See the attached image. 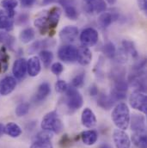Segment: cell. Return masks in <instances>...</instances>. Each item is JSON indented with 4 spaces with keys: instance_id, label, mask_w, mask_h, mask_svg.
Segmentation results:
<instances>
[{
    "instance_id": "1",
    "label": "cell",
    "mask_w": 147,
    "mask_h": 148,
    "mask_svg": "<svg viewBox=\"0 0 147 148\" xmlns=\"http://www.w3.org/2000/svg\"><path fill=\"white\" fill-rule=\"evenodd\" d=\"M130 110L128 106L125 103H118L112 111L111 118L114 125L118 129L126 130L130 122Z\"/></svg>"
},
{
    "instance_id": "2",
    "label": "cell",
    "mask_w": 147,
    "mask_h": 148,
    "mask_svg": "<svg viewBox=\"0 0 147 148\" xmlns=\"http://www.w3.org/2000/svg\"><path fill=\"white\" fill-rule=\"evenodd\" d=\"M40 127L42 130L51 131L54 134H60L63 131L64 126L61 120L58 116V113L56 110L51 111L47 113L42 119Z\"/></svg>"
},
{
    "instance_id": "3",
    "label": "cell",
    "mask_w": 147,
    "mask_h": 148,
    "mask_svg": "<svg viewBox=\"0 0 147 148\" xmlns=\"http://www.w3.org/2000/svg\"><path fill=\"white\" fill-rule=\"evenodd\" d=\"M66 104L70 110H78L83 107V98L77 88H74L72 85L71 87H68L66 91Z\"/></svg>"
},
{
    "instance_id": "4",
    "label": "cell",
    "mask_w": 147,
    "mask_h": 148,
    "mask_svg": "<svg viewBox=\"0 0 147 148\" xmlns=\"http://www.w3.org/2000/svg\"><path fill=\"white\" fill-rule=\"evenodd\" d=\"M129 103L133 109L140 111L143 114H146L147 98L146 92L139 90L133 92L129 97Z\"/></svg>"
},
{
    "instance_id": "5",
    "label": "cell",
    "mask_w": 147,
    "mask_h": 148,
    "mask_svg": "<svg viewBox=\"0 0 147 148\" xmlns=\"http://www.w3.org/2000/svg\"><path fill=\"white\" fill-rule=\"evenodd\" d=\"M98 39V32L93 28H87L83 29L80 34V41L82 43V46L87 47H94L97 43Z\"/></svg>"
},
{
    "instance_id": "6",
    "label": "cell",
    "mask_w": 147,
    "mask_h": 148,
    "mask_svg": "<svg viewBox=\"0 0 147 148\" xmlns=\"http://www.w3.org/2000/svg\"><path fill=\"white\" fill-rule=\"evenodd\" d=\"M61 16V10L58 6L52 7L47 12V21H48V27H49V35L50 36H53L55 34V29L57 28L59 19Z\"/></svg>"
},
{
    "instance_id": "7",
    "label": "cell",
    "mask_w": 147,
    "mask_h": 148,
    "mask_svg": "<svg viewBox=\"0 0 147 148\" xmlns=\"http://www.w3.org/2000/svg\"><path fill=\"white\" fill-rule=\"evenodd\" d=\"M77 48L72 45H66L58 50V57L66 63H73L77 60Z\"/></svg>"
},
{
    "instance_id": "8",
    "label": "cell",
    "mask_w": 147,
    "mask_h": 148,
    "mask_svg": "<svg viewBox=\"0 0 147 148\" xmlns=\"http://www.w3.org/2000/svg\"><path fill=\"white\" fill-rule=\"evenodd\" d=\"M129 126L134 134H146V117L142 114H133L130 117Z\"/></svg>"
},
{
    "instance_id": "9",
    "label": "cell",
    "mask_w": 147,
    "mask_h": 148,
    "mask_svg": "<svg viewBox=\"0 0 147 148\" xmlns=\"http://www.w3.org/2000/svg\"><path fill=\"white\" fill-rule=\"evenodd\" d=\"M113 140L116 148H131L130 138L123 130L115 129L113 133Z\"/></svg>"
},
{
    "instance_id": "10",
    "label": "cell",
    "mask_w": 147,
    "mask_h": 148,
    "mask_svg": "<svg viewBox=\"0 0 147 148\" xmlns=\"http://www.w3.org/2000/svg\"><path fill=\"white\" fill-rule=\"evenodd\" d=\"M12 73L16 79L19 81L23 80L27 74V60L23 58L17 59L13 64Z\"/></svg>"
},
{
    "instance_id": "11",
    "label": "cell",
    "mask_w": 147,
    "mask_h": 148,
    "mask_svg": "<svg viewBox=\"0 0 147 148\" xmlns=\"http://www.w3.org/2000/svg\"><path fill=\"white\" fill-rule=\"evenodd\" d=\"M84 10L89 14H101L107 10V3L104 0H92L89 3H85Z\"/></svg>"
},
{
    "instance_id": "12",
    "label": "cell",
    "mask_w": 147,
    "mask_h": 148,
    "mask_svg": "<svg viewBox=\"0 0 147 148\" xmlns=\"http://www.w3.org/2000/svg\"><path fill=\"white\" fill-rule=\"evenodd\" d=\"M16 86V79L14 77L7 76L0 81V95H10Z\"/></svg>"
},
{
    "instance_id": "13",
    "label": "cell",
    "mask_w": 147,
    "mask_h": 148,
    "mask_svg": "<svg viewBox=\"0 0 147 148\" xmlns=\"http://www.w3.org/2000/svg\"><path fill=\"white\" fill-rule=\"evenodd\" d=\"M59 36L63 42L72 43L78 36V29L75 26H66L60 30Z\"/></svg>"
},
{
    "instance_id": "14",
    "label": "cell",
    "mask_w": 147,
    "mask_h": 148,
    "mask_svg": "<svg viewBox=\"0 0 147 148\" xmlns=\"http://www.w3.org/2000/svg\"><path fill=\"white\" fill-rule=\"evenodd\" d=\"M92 53L89 47L81 46L77 50V60L82 66H87L91 62Z\"/></svg>"
},
{
    "instance_id": "15",
    "label": "cell",
    "mask_w": 147,
    "mask_h": 148,
    "mask_svg": "<svg viewBox=\"0 0 147 148\" xmlns=\"http://www.w3.org/2000/svg\"><path fill=\"white\" fill-rule=\"evenodd\" d=\"M81 121L83 127L87 128H93L96 125V117L90 108H85L82 112Z\"/></svg>"
},
{
    "instance_id": "16",
    "label": "cell",
    "mask_w": 147,
    "mask_h": 148,
    "mask_svg": "<svg viewBox=\"0 0 147 148\" xmlns=\"http://www.w3.org/2000/svg\"><path fill=\"white\" fill-rule=\"evenodd\" d=\"M41 70V65L40 59L34 56L29 58V60H27V73L30 77H36L40 73Z\"/></svg>"
},
{
    "instance_id": "17",
    "label": "cell",
    "mask_w": 147,
    "mask_h": 148,
    "mask_svg": "<svg viewBox=\"0 0 147 148\" xmlns=\"http://www.w3.org/2000/svg\"><path fill=\"white\" fill-rule=\"evenodd\" d=\"M51 92V87L50 84L47 82H44L42 83L37 90V92L35 95V102L36 103H41L42 101H44L50 94Z\"/></svg>"
},
{
    "instance_id": "18",
    "label": "cell",
    "mask_w": 147,
    "mask_h": 148,
    "mask_svg": "<svg viewBox=\"0 0 147 148\" xmlns=\"http://www.w3.org/2000/svg\"><path fill=\"white\" fill-rule=\"evenodd\" d=\"M59 3L65 9V14L67 18L75 21L78 18V11L70 0H59Z\"/></svg>"
},
{
    "instance_id": "19",
    "label": "cell",
    "mask_w": 147,
    "mask_h": 148,
    "mask_svg": "<svg viewBox=\"0 0 147 148\" xmlns=\"http://www.w3.org/2000/svg\"><path fill=\"white\" fill-rule=\"evenodd\" d=\"M80 137L84 145L93 146L94 144L96 143L98 140V134L96 133V131L90 129V130H86V131L82 132Z\"/></svg>"
},
{
    "instance_id": "20",
    "label": "cell",
    "mask_w": 147,
    "mask_h": 148,
    "mask_svg": "<svg viewBox=\"0 0 147 148\" xmlns=\"http://www.w3.org/2000/svg\"><path fill=\"white\" fill-rule=\"evenodd\" d=\"M0 5L2 8L5 10L6 11L5 13L10 18L13 19L15 17V15H16L15 9L18 5L17 0H2L0 3Z\"/></svg>"
},
{
    "instance_id": "21",
    "label": "cell",
    "mask_w": 147,
    "mask_h": 148,
    "mask_svg": "<svg viewBox=\"0 0 147 148\" xmlns=\"http://www.w3.org/2000/svg\"><path fill=\"white\" fill-rule=\"evenodd\" d=\"M35 26L36 27L41 36L46 35V33L49 32V27H48V21H47V16L46 13H44L42 16H39L34 22Z\"/></svg>"
},
{
    "instance_id": "22",
    "label": "cell",
    "mask_w": 147,
    "mask_h": 148,
    "mask_svg": "<svg viewBox=\"0 0 147 148\" xmlns=\"http://www.w3.org/2000/svg\"><path fill=\"white\" fill-rule=\"evenodd\" d=\"M22 133V128L15 122H9L4 126V134L11 138H18Z\"/></svg>"
},
{
    "instance_id": "23",
    "label": "cell",
    "mask_w": 147,
    "mask_h": 148,
    "mask_svg": "<svg viewBox=\"0 0 147 148\" xmlns=\"http://www.w3.org/2000/svg\"><path fill=\"white\" fill-rule=\"evenodd\" d=\"M114 101L111 98L110 96H108L106 94H100L97 99V104L100 108H102L103 110H109L113 106L114 104Z\"/></svg>"
},
{
    "instance_id": "24",
    "label": "cell",
    "mask_w": 147,
    "mask_h": 148,
    "mask_svg": "<svg viewBox=\"0 0 147 148\" xmlns=\"http://www.w3.org/2000/svg\"><path fill=\"white\" fill-rule=\"evenodd\" d=\"M113 22V15L112 12H103L100 14L98 19H97V23L102 29H107L111 25V23Z\"/></svg>"
},
{
    "instance_id": "25",
    "label": "cell",
    "mask_w": 147,
    "mask_h": 148,
    "mask_svg": "<svg viewBox=\"0 0 147 148\" xmlns=\"http://www.w3.org/2000/svg\"><path fill=\"white\" fill-rule=\"evenodd\" d=\"M54 42L52 41L51 40H36L35 41L31 46L29 48V53H36V51H41V50H44L43 48L45 47H51L52 45H53Z\"/></svg>"
},
{
    "instance_id": "26",
    "label": "cell",
    "mask_w": 147,
    "mask_h": 148,
    "mask_svg": "<svg viewBox=\"0 0 147 148\" xmlns=\"http://www.w3.org/2000/svg\"><path fill=\"white\" fill-rule=\"evenodd\" d=\"M122 50L126 55H131L133 59H137L139 57L138 51L136 50L133 42H132L131 40H124L122 41Z\"/></svg>"
},
{
    "instance_id": "27",
    "label": "cell",
    "mask_w": 147,
    "mask_h": 148,
    "mask_svg": "<svg viewBox=\"0 0 147 148\" xmlns=\"http://www.w3.org/2000/svg\"><path fill=\"white\" fill-rule=\"evenodd\" d=\"M132 141L138 148H146V134H133L132 135Z\"/></svg>"
},
{
    "instance_id": "28",
    "label": "cell",
    "mask_w": 147,
    "mask_h": 148,
    "mask_svg": "<svg viewBox=\"0 0 147 148\" xmlns=\"http://www.w3.org/2000/svg\"><path fill=\"white\" fill-rule=\"evenodd\" d=\"M36 36V32L32 28H26L23 30L21 31L19 35V39L23 43H29L32 41Z\"/></svg>"
},
{
    "instance_id": "29",
    "label": "cell",
    "mask_w": 147,
    "mask_h": 148,
    "mask_svg": "<svg viewBox=\"0 0 147 148\" xmlns=\"http://www.w3.org/2000/svg\"><path fill=\"white\" fill-rule=\"evenodd\" d=\"M14 26V22L11 18H10L6 13L3 11L0 15V29H4L6 31L12 30Z\"/></svg>"
},
{
    "instance_id": "30",
    "label": "cell",
    "mask_w": 147,
    "mask_h": 148,
    "mask_svg": "<svg viewBox=\"0 0 147 148\" xmlns=\"http://www.w3.org/2000/svg\"><path fill=\"white\" fill-rule=\"evenodd\" d=\"M40 60L42 61L45 67H49L52 61L53 60V54L52 52L47 50H41L40 51Z\"/></svg>"
},
{
    "instance_id": "31",
    "label": "cell",
    "mask_w": 147,
    "mask_h": 148,
    "mask_svg": "<svg viewBox=\"0 0 147 148\" xmlns=\"http://www.w3.org/2000/svg\"><path fill=\"white\" fill-rule=\"evenodd\" d=\"M102 51L108 58L113 59L115 56V53H116V47L113 43H112L111 41H109L103 47Z\"/></svg>"
},
{
    "instance_id": "32",
    "label": "cell",
    "mask_w": 147,
    "mask_h": 148,
    "mask_svg": "<svg viewBox=\"0 0 147 148\" xmlns=\"http://www.w3.org/2000/svg\"><path fill=\"white\" fill-rule=\"evenodd\" d=\"M29 111V104L28 103H22L18 104L16 108V114L18 117H23L25 116Z\"/></svg>"
},
{
    "instance_id": "33",
    "label": "cell",
    "mask_w": 147,
    "mask_h": 148,
    "mask_svg": "<svg viewBox=\"0 0 147 148\" xmlns=\"http://www.w3.org/2000/svg\"><path fill=\"white\" fill-rule=\"evenodd\" d=\"M30 148H53L51 140H36L30 146Z\"/></svg>"
},
{
    "instance_id": "34",
    "label": "cell",
    "mask_w": 147,
    "mask_h": 148,
    "mask_svg": "<svg viewBox=\"0 0 147 148\" xmlns=\"http://www.w3.org/2000/svg\"><path fill=\"white\" fill-rule=\"evenodd\" d=\"M84 77H85V75L83 73H81L77 74V76H75L73 79L72 80V86L77 89L82 87L84 83Z\"/></svg>"
},
{
    "instance_id": "35",
    "label": "cell",
    "mask_w": 147,
    "mask_h": 148,
    "mask_svg": "<svg viewBox=\"0 0 147 148\" xmlns=\"http://www.w3.org/2000/svg\"><path fill=\"white\" fill-rule=\"evenodd\" d=\"M67 88H68V84L64 80L59 79L56 82V84H55V90L59 93H64V92H66V90H67Z\"/></svg>"
},
{
    "instance_id": "36",
    "label": "cell",
    "mask_w": 147,
    "mask_h": 148,
    "mask_svg": "<svg viewBox=\"0 0 147 148\" xmlns=\"http://www.w3.org/2000/svg\"><path fill=\"white\" fill-rule=\"evenodd\" d=\"M53 138V132L47 130H42L40 132L36 137V140H51Z\"/></svg>"
},
{
    "instance_id": "37",
    "label": "cell",
    "mask_w": 147,
    "mask_h": 148,
    "mask_svg": "<svg viewBox=\"0 0 147 148\" xmlns=\"http://www.w3.org/2000/svg\"><path fill=\"white\" fill-rule=\"evenodd\" d=\"M63 71H64V66L59 62H55L51 66V72L56 76H59V74L62 73Z\"/></svg>"
},
{
    "instance_id": "38",
    "label": "cell",
    "mask_w": 147,
    "mask_h": 148,
    "mask_svg": "<svg viewBox=\"0 0 147 148\" xmlns=\"http://www.w3.org/2000/svg\"><path fill=\"white\" fill-rule=\"evenodd\" d=\"M72 144V140L71 138L68 136V134H65L62 136V138L59 140V146L62 148H67L70 147Z\"/></svg>"
},
{
    "instance_id": "39",
    "label": "cell",
    "mask_w": 147,
    "mask_h": 148,
    "mask_svg": "<svg viewBox=\"0 0 147 148\" xmlns=\"http://www.w3.org/2000/svg\"><path fill=\"white\" fill-rule=\"evenodd\" d=\"M28 20H29V15L25 14V13H23V14L18 16V17L16 19V23L18 25L24 24V23H26L28 22Z\"/></svg>"
},
{
    "instance_id": "40",
    "label": "cell",
    "mask_w": 147,
    "mask_h": 148,
    "mask_svg": "<svg viewBox=\"0 0 147 148\" xmlns=\"http://www.w3.org/2000/svg\"><path fill=\"white\" fill-rule=\"evenodd\" d=\"M15 41H16V40H15L14 37L12 36H10V35H8V36H7L5 41H4V44L10 49H12L14 45H15Z\"/></svg>"
},
{
    "instance_id": "41",
    "label": "cell",
    "mask_w": 147,
    "mask_h": 148,
    "mask_svg": "<svg viewBox=\"0 0 147 148\" xmlns=\"http://www.w3.org/2000/svg\"><path fill=\"white\" fill-rule=\"evenodd\" d=\"M138 4H139V9L146 13L147 11V0H138Z\"/></svg>"
},
{
    "instance_id": "42",
    "label": "cell",
    "mask_w": 147,
    "mask_h": 148,
    "mask_svg": "<svg viewBox=\"0 0 147 148\" xmlns=\"http://www.w3.org/2000/svg\"><path fill=\"white\" fill-rule=\"evenodd\" d=\"M36 0H21L22 6L24 8H29L35 3Z\"/></svg>"
},
{
    "instance_id": "43",
    "label": "cell",
    "mask_w": 147,
    "mask_h": 148,
    "mask_svg": "<svg viewBox=\"0 0 147 148\" xmlns=\"http://www.w3.org/2000/svg\"><path fill=\"white\" fill-rule=\"evenodd\" d=\"M90 96H92V97H95V96H96V95H98V89H97V87L96 86V85H92V86H90Z\"/></svg>"
},
{
    "instance_id": "44",
    "label": "cell",
    "mask_w": 147,
    "mask_h": 148,
    "mask_svg": "<svg viewBox=\"0 0 147 148\" xmlns=\"http://www.w3.org/2000/svg\"><path fill=\"white\" fill-rule=\"evenodd\" d=\"M8 35L9 34H7L5 32H0V43H4Z\"/></svg>"
},
{
    "instance_id": "45",
    "label": "cell",
    "mask_w": 147,
    "mask_h": 148,
    "mask_svg": "<svg viewBox=\"0 0 147 148\" xmlns=\"http://www.w3.org/2000/svg\"><path fill=\"white\" fill-rule=\"evenodd\" d=\"M4 134V126L3 124L0 123V136H2Z\"/></svg>"
},
{
    "instance_id": "46",
    "label": "cell",
    "mask_w": 147,
    "mask_h": 148,
    "mask_svg": "<svg viewBox=\"0 0 147 148\" xmlns=\"http://www.w3.org/2000/svg\"><path fill=\"white\" fill-rule=\"evenodd\" d=\"M54 1H55V0H42V3H43L44 5H47V4H49V3H53Z\"/></svg>"
},
{
    "instance_id": "47",
    "label": "cell",
    "mask_w": 147,
    "mask_h": 148,
    "mask_svg": "<svg viewBox=\"0 0 147 148\" xmlns=\"http://www.w3.org/2000/svg\"><path fill=\"white\" fill-rule=\"evenodd\" d=\"M106 3H108L109 4H110V5H113L115 3H116V0H104Z\"/></svg>"
},
{
    "instance_id": "48",
    "label": "cell",
    "mask_w": 147,
    "mask_h": 148,
    "mask_svg": "<svg viewBox=\"0 0 147 148\" xmlns=\"http://www.w3.org/2000/svg\"><path fill=\"white\" fill-rule=\"evenodd\" d=\"M98 148H112L109 144H102Z\"/></svg>"
},
{
    "instance_id": "49",
    "label": "cell",
    "mask_w": 147,
    "mask_h": 148,
    "mask_svg": "<svg viewBox=\"0 0 147 148\" xmlns=\"http://www.w3.org/2000/svg\"><path fill=\"white\" fill-rule=\"evenodd\" d=\"M2 73V64L0 63V73Z\"/></svg>"
},
{
    "instance_id": "50",
    "label": "cell",
    "mask_w": 147,
    "mask_h": 148,
    "mask_svg": "<svg viewBox=\"0 0 147 148\" xmlns=\"http://www.w3.org/2000/svg\"><path fill=\"white\" fill-rule=\"evenodd\" d=\"M90 1H92V0H84L85 3H89V2H90Z\"/></svg>"
}]
</instances>
